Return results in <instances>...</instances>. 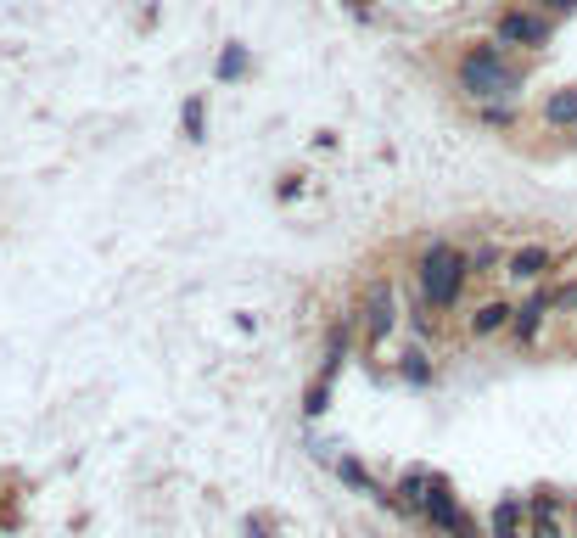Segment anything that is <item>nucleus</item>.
Masks as SVG:
<instances>
[{
  "label": "nucleus",
  "mask_w": 577,
  "mask_h": 538,
  "mask_svg": "<svg viewBox=\"0 0 577 538\" xmlns=\"http://www.w3.org/2000/svg\"><path fill=\"white\" fill-rule=\"evenodd\" d=\"M521 516H527L521 499H499L493 505V538H521Z\"/></svg>",
  "instance_id": "10"
},
{
  "label": "nucleus",
  "mask_w": 577,
  "mask_h": 538,
  "mask_svg": "<svg viewBox=\"0 0 577 538\" xmlns=\"http://www.w3.org/2000/svg\"><path fill=\"white\" fill-rule=\"evenodd\" d=\"M241 73H247V51H241V45L219 51V79H241Z\"/></svg>",
  "instance_id": "14"
},
{
  "label": "nucleus",
  "mask_w": 577,
  "mask_h": 538,
  "mask_svg": "<svg viewBox=\"0 0 577 538\" xmlns=\"http://www.w3.org/2000/svg\"><path fill=\"white\" fill-rule=\"evenodd\" d=\"M337 471H342V482H348V488H359V494H370V499H387V494H381V482L370 477V471L359 466V460H342Z\"/></svg>",
  "instance_id": "11"
},
{
  "label": "nucleus",
  "mask_w": 577,
  "mask_h": 538,
  "mask_svg": "<svg viewBox=\"0 0 577 538\" xmlns=\"http://www.w3.org/2000/svg\"><path fill=\"white\" fill-rule=\"evenodd\" d=\"M544 124L549 129H577V90H555L544 101Z\"/></svg>",
  "instance_id": "9"
},
{
  "label": "nucleus",
  "mask_w": 577,
  "mask_h": 538,
  "mask_svg": "<svg viewBox=\"0 0 577 538\" xmlns=\"http://www.w3.org/2000/svg\"><path fill=\"white\" fill-rule=\"evenodd\" d=\"M465 281H471V253H460L449 241H432L421 253V264H415V286H421V298L432 303L437 314L460 303Z\"/></svg>",
  "instance_id": "1"
},
{
  "label": "nucleus",
  "mask_w": 577,
  "mask_h": 538,
  "mask_svg": "<svg viewBox=\"0 0 577 538\" xmlns=\"http://www.w3.org/2000/svg\"><path fill=\"white\" fill-rule=\"evenodd\" d=\"M549 309H577V281L555 286V292H549Z\"/></svg>",
  "instance_id": "17"
},
{
  "label": "nucleus",
  "mask_w": 577,
  "mask_h": 538,
  "mask_svg": "<svg viewBox=\"0 0 577 538\" xmlns=\"http://www.w3.org/2000/svg\"><path fill=\"white\" fill-rule=\"evenodd\" d=\"M505 269L516 281H544L549 269H555V253H549V247H521V253L505 258Z\"/></svg>",
  "instance_id": "6"
},
{
  "label": "nucleus",
  "mask_w": 577,
  "mask_h": 538,
  "mask_svg": "<svg viewBox=\"0 0 577 538\" xmlns=\"http://www.w3.org/2000/svg\"><path fill=\"white\" fill-rule=\"evenodd\" d=\"M572 522H577V510H572Z\"/></svg>",
  "instance_id": "20"
},
{
  "label": "nucleus",
  "mask_w": 577,
  "mask_h": 538,
  "mask_svg": "<svg viewBox=\"0 0 577 538\" xmlns=\"http://www.w3.org/2000/svg\"><path fill=\"white\" fill-rule=\"evenodd\" d=\"M460 90L471 101H510L521 90V68L505 62V45H471L460 57Z\"/></svg>",
  "instance_id": "2"
},
{
  "label": "nucleus",
  "mask_w": 577,
  "mask_h": 538,
  "mask_svg": "<svg viewBox=\"0 0 577 538\" xmlns=\"http://www.w3.org/2000/svg\"><path fill=\"white\" fill-rule=\"evenodd\" d=\"M247 538H269V533H264V522H258V516H247Z\"/></svg>",
  "instance_id": "19"
},
{
  "label": "nucleus",
  "mask_w": 577,
  "mask_h": 538,
  "mask_svg": "<svg viewBox=\"0 0 577 538\" xmlns=\"http://www.w3.org/2000/svg\"><path fill=\"white\" fill-rule=\"evenodd\" d=\"M499 269V247H477L471 253V275H493Z\"/></svg>",
  "instance_id": "15"
},
{
  "label": "nucleus",
  "mask_w": 577,
  "mask_h": 538,
  "mask_svg": "<svg viewBox=\"0 0 577 538\" xmlns=\"http://www.w3.org/2000/svg\"><path fill=\"white\" fill-rule=\"evenodd\" d=\"M185 141H208V113H202V101H185Z\"/></svg>",
  "instance_id": "13"
},
{
  "label": "nucleus",
  "mask_w": 577,
  "mask_h": 538,
  "mask_svg": "<svg viewBox=\"0 0 577 538\" xmlns=\"http://www.w3.org/2000/svg\"><path fill=\"white\" fill-rule=\"evenodd\" d=\"M544 314H555V309H549V292H538V298L521 303V309L510 314V331H516V342H533L538 326H544Z\"/></svg>",
  "instance_id": "7"
},
{
  "label": "nucleus",
  "mask_w": 577,
  "mask_h": 538,
  "mask_svg": "<svg viewBox=\"0 0 577 538\" xmlns=\"http://www.w3.org/2000/svg\"><path fill=\"white\" fill-rule=\"evenodd\" d=\"M421 516H426L432 527H443L449 538H482V533H477V522H471V516L460 510V499L449 494V482H443V477H432V482H426Z\"/></svg>",
  "instance_id": "3"
},
{
  "label": "nucleus",
  "mask_w": 577,
  "mask_h": 538,
  "mask_svg": "<svg viewBox=\"0 0 577 538\" xmlns=\"http://www.w3.org/2000/svg\"><path fill=\"white\" fill-rule=\"evenodd\" d=\"M393 320H398L393 286H387V281H376V286L365 292V314H359V326H365V342H381L387 331H393Z\"/></svg>",
  "instance_id": "5"
},
{
  "label": "nucleus",
  "mask_w": 577,
  "mask_h": 538,
  "mask_svg": "<svg viewBox=\"0 0 577 538\" xmlns=\"http://www.w3.org/2000/svg\"><path fill=\"white\" fill-rule=\"evenodd\" d=\"M510 303L499 298V303H477V314H471V337H493V331H505L510 326Z\"/></svg>",
  "instance_id": "8"
},
{
  "label": "nucleus",
  "mask_w": 577,
  "mask_h": 538,
  "mask_svg": "<svg viewBox=\"0 0 577 538\" xmlns=\"http://www.w3.org/2000/svg\"><path fill=\"white\" fill-rule=\"evenodd\" d=\"M398 370H404V382H409V387H426V382H432V365H426V354H421V348H409V354H404V365H398Z\"/></svg>",
  "instance_id": "12"
},
{
  "label": "nucleus",
  "mask_w": 577,
  "mask_h": 538,
  "mask_svg": "<svg viewBox=\"0 0 577 538\" xmlns=\"http://www.w3.org/2000/svg\"><path fill=\"white\" fill-rule=\"evenodd\" d=\"M499 45H521V51H544L549 45V17L544 12H505L493 23Z\"/></svg>",
  "instance_id": "4"
},
{
  "label": "nucleus",
  "mask_w": 577,
  "mask_h": 538,
  "mask_svg": "<svg viewBox=\"0 0 577 538\" xmlns=\"http://www.w3.org/2000/svg\"><path fill=\"white\" fill-rule=\"evenodd\" d=\"M482 107V118H488V124H510V118H516V107H510V101H477Z\"/></svg>",
  "instance_id": "16"
},
{
  "label": "nucleus",
  "mask_w": 577,
  "mask_h": 538,
  "mask_svg": "<svg viewBox=\"0 0 577 538\" xmlns=\"http://www.w3.org/2000/svg\"><path fill=\"white\" fill-rule=\"evenodd\" d=\"M544 12H577V0H538Z\"/></svg>",
  "instance_id": "18"
}]
</instances>
